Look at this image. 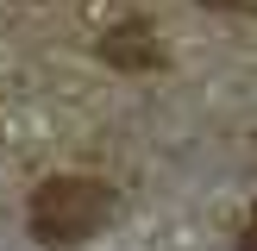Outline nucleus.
<instances>
[{
  "label": "nucleus",
  "mask_w": 257,
  "mask_h": 251,
  "mask_svg": "<svg viewBox=\"0 0 257 251\" xmlns=\"http://www.w3.org/2000/svg\"><path fill=\"white\" fill-rule=\"evenodd\" d=\"M113 188L100 176H50L32 195V238L38 245H82L107 226Z\"/></svg>",
  "instance_id": "obj_1"
},
{
  "label": "nucleus",
  "mask_w": 257,
  "mask_h": 251,
  "mask_svg": "<svg viewBox=\"0 0 257 251\" xmlns=\"http://www.w3.org/2000/svg\"><path fill=\"white\" fill-rule=\"evenodd\" d=\"M100 57L113 63V69H163V44L151 38V19H125V25H113L107 38H100Z\"/></svg>",
  "instance_id": "obj_2"
},
{
  "label": "nucleus",
  "mask_w": 257,
  "mask_h": 251,
  "mask_svg": "<svg viewBox=\"0 0 257 251\" xmlns=\"http://www.w3.org/2000/svg\"><path fill=\"white\" fill-rule=\"evenodd\" d=\"M195 7H213V13H251L257 0H195Z\"/></svg>",
  "instance_id": "obj_3"
},
{
  "label": "nucleus",
  "mask_w": 257,
  "mask_h": 251,
  "mask_svg": "<svg viewBox=\"0 0 257 251\" xmlns=\"http://www.w3.org/2000/svg\"><path fill=\"white\" fill-rule=\"evenodd\" d=\"M238 251H257V226H245V232H238Z\"/></svg>",
  "instance_id": "obj_4"
}]
</instances>
